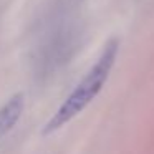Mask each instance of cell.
Returning a JSON list of instances; mask_svg holds the SVG:
<instances>
[{"label": "cell", "mask_w": 154, "mask_h": 154, "mask_svg": "<svg viewBox=\"0 0 154 154\" xmlns=\"http://www.w3.org/2000/svg\"><path fill=\"white\" fill-rule=\"evenodd\" d=\"M118 51H119V40L109 38L101 50L98 60L93 63V66L85 73V76L76 83L71 93L58 106V109L43 124L42 136H50V134L60 131L65 124L75 119L83 109H86L88 104L100 94V91L106 85L114 63H116Z\"/></svg>", "instance_id": "obj_1"}, {"label": "cell", "mask_w": 154, "mask_h": 154, "mask_svg": "<svg viewBox=\"0 0 154 154\" xmlns=\"http://www.w3.org/2000/svg\"><path fill=\"white\" fill-rule=\"evenodd\" d=\"M23 109H25V94L22 91L12 94L0 106V139L4 136H7L15 128V124L22 118Z\"/></svg>", "instance_id": "obj_2"}]
</instances>
